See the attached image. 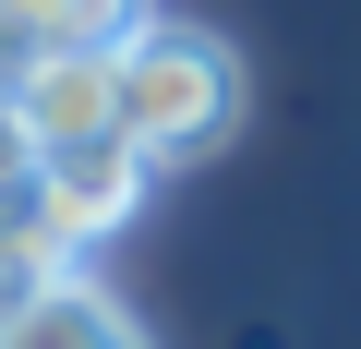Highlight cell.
<instances>
[{
	"label": "cell",
	"mask_w": 361,
	"mask_h": 349,
	"mask_svg": "<svg viewBox=\"0 0 361 349\" xmlns=\"http://www.w3.org/2000/svg\"><path fill=\"white\" fill-rule=\"evenodd\" d=\"M13 109H25V145H37V157L121 133V121H109V49H73V61H37V73H13Z\"/></svg>",
	"instance_id": "3957f363"
},
{
	"label": "cell",
	"mask_w": 361,
	"mask_h": 349,
	"mask_svg": "<svg viewBox=\"0 0 361 349\" xmlns=\"http://www.w3.org/2000/svg\"><path fill=\"white\" fill-rule=\"evenodd\" d=\"M49 277H61V265H37L25 241H0V325H13V313H25L37 289H49Z\"/></svg>",
	"instance_id": "8992f818"
},
{
	"label": "cell",
	"mask_w": 361,
	"mask_h": 349,
	"mask_svg": "<svg viewBox=\"0 0 361 349\" xmlns=\"http://www.w3.org/2000/svg\"><path fill=\"white\" fill-rule=\"evenodd\" d=\"M241 109H253L241 49H229L217 25H193V13H169V0L109 49V121H121V145H133L145 169L217 157V145L241 133Z\"/></svg>",
	"instance_id": "6da1fadb"
},
{
	"label": "cell",
	"mask_w": 361,
	"mask_h": 349,
	"mask_svg": "<svg viewBox=\"0 0 361 349\" xmlns=\"http://www.w3.org/2000/svg\"><path fill=\"white\" fill-rule=\"evenodd\" d=\"M157 0H0V85L37 73V61H73V49H121Z\"/></svg>",
	"instance_id": "7a4b0ae2"
},
{
	"label": "cell",
	"mask_w": 361,
	"mask_h": 349,
	"mask_svg": "<svg viewBox=\"0 0 361 349\" xmlns=\"http://www.w3.org/2000/svg\"><path fill=\"white\" fill-rule=\"evenodd\" d=\"M37 181V145H25V109H13V85H0V205H13Z\"/></svg>",
	"instance_id": "5b68a950"
},
{
	"label": "cell",
	"mask_w": 361,
	"mask_h": 349,
	"mask_svg": "<svg viewBox=\"0 0 361 349\" xmlns=\"http://www.w3.org/2000/svg\"><path fill=\"white\" fill-rule=\"evenodd\" d=\"M0 349H157V337H145V325H133V313H121L85 265H61V277H49L13 325H0Z\"/></svg>",
	"instance_id": "277c9868"
}]
</instances>
